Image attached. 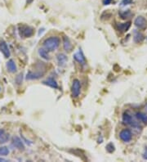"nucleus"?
<instances>
[{"label":"nucleus","instance_id":"nucleus-1","mask_svg":"<svg viewBox=\"0 0 147 162\" xmlns=\"http://www.w3.org/2000/svg\"><path fill=\"white\" fill-rule=\"evenodd\" d=\"M60 39L57 36H52L50 38H48L44 40L43 43V49H46L48 52H53L57 49L60 45Z\"/></svg>","mask_w":147,"mask_h":162},{"label":"nucleus","instance_id":"nucleus-2","mask_svg":"<svg viewBox=\"0 0 147 162\" xmlns=\"http://www.w3.org/2000/svg\"><path fill=\"white\" fill-rule=\"evenodd\" d=\"M19 33L21 37L29 38L34 34V29L28 25H21L19 26Z\"/></svg>","mask_w":147,"mask_h":162},{"label":"nucleus","instance_id":"nucleus-3","mask_svg":"<svg viewBox=\"0 0 147 162\" xmlns=\"http://www.w3.org/2000/svg\"><path fill=\"white\" fill-rule=\"evenodd\" d=\"M80 92H81V83L79 80L75 79L74 80L71 87V93L73 97H78L80 94Z\"/></svg>","mask_w":147,"mask_h":162},{"label":"nucleus","instance_id":"nucleus-4","mask_svg":"<svg viewBox=\"0 0 147 162\" xmlns=\"http://www.w3.org/2000/svg\"><path fill=\"white\" fill-rule=\"evenodd\" d=\"M123 121H124V124H128V125H130V126L133 127V128H141L140 124H139L136 120H133V118H132L130 115H128V113H124V115H123Z\"/></svg>","mask_w":147,"mask_h":162},{"label":"nucleus","instance_id":"nucleus-5","mask_svg":"<svg viewBox=\"0 0 147 162\" xmlns=\"http://www.w3.org/2000/svg\"><path fill=\"white\" fill-rule=\"evenodd\" d=\"M119 138L123 142H124V143H128V142H130L131 140H132V132H131L129 129H127V128L123 129L119 133Z\"/></svg>","mask_w":147,"mask_h":162},{"label":"nucleus","instance_id":"nucleus-6","mask_svg":"<svg viewBox=\"0 0 147 162\" xmlns=\"http://www.w3.org/2000/svg\"><path fill=\"white\" fill-rule=\"evenodd\" d=\"M74 58L76 61H78L79 63L81 64V65H85L86 64V58H85V56H84V53L81 49L76 52L74 54Z\"/></svg>","mask_w":147,"mask_h":162},{"label":"nucleus","instance_id":"nucleus-7","mask_svg":"<svg viewBox=\"0 0 147 162\" xmlns=\"http://www.w3.org/2000/svg\"><path fill=\"white\" fill-rule=\"evenodd\" d=\"M45 71H29V72L26 75V80H38V79L43 77V76L44 75Z\"/></svg>","mask_w":147,"mask_h":162},{"label":"nucleus","instance_id":"nucleus-8","mask_svg":"<svg viewBox=\"0 0 147 162\" xmlns=\"http://www.w3.org/2000/svg\"><path fill=\"white\" fill-rule=\"evenodd\" d=\"M0 51H1V53L3 54L6 58L10 57V50H9V48L8 46V44L7 43L5 42L4 40H0Z\"/></svg>","mask_w":147,"mask_h":162},{"label":"nucleus","instance_id":"nucleus-9","mask_svg":"<svg viewBox=\"0 0 147 162\" xmlns=\"http://www.w3.org/2000/svg\"><path fill=\"white\" fill-rule=\"evenodd\" d=\"M135 25L137 26L139 29H145L147 26V21L145 20V18H144L143 17L140 16V17H137L134 21Z\"/></svg>","mask_w":147,"mask_h":162},{"label":"nucleus","instance_id":"nucleus-10","mask_svg":"<svg viewBox=\"0 0 147 162\" xmlns=\"http://www.w3.org/2000/svg\"><path fill=\"white\" fill-rule=\"evenodd\" d=\"M13 145L16 148L20 150V151H24V150H25V146H24L23 141H22L19 137H17V136L13 137Z\"/></svg>","mask_w":147,"mask_h":162},{"label":"nucleus","instance_id":"nucleus-11","mask_svg":"<svg viewBox=\"0 0 147 162\" xmlns=\"http://www.w3.org/2000/svg\"><path fill=\"white\" fill-rule=\"evenodd\" d=\"M116 27H117L118 30L121 32V33H125L131 27V22L128 21V22H126V23H119L117 24Z\"/></svg>","mask_w":147,"mask_h":162},{"label":"nucleus","instance_id":"nucleus-12","mask_svg":"<svg viewBox=\"0 0 147 162\" xmlns=\"http://www.w3.org/2000/svg\"><path fill=\"white\" fill-rule=\"evenodd\" d=\"M63 47L64 49L66 52H70L72 50L73 45H72L70 40H69V39L68 38L67 36H64L63 37Z\"/></svg>","mask_w":147,"mask_h":162},{"label":"nucleus","instance_id":"nucleus-13","mask_svg":"<svg viewBox=\"0 0 147 162\" xmlns=\"http://www.w3.org/2000/svg\"><path fill=\"white\" fill-rule=\"evenodd\" d=\"M7 68H8V71L11 73H15L17 71V65L15 63V61H13V59L9 60L8 62H7Z\"/></svg>","mask_w":147,"mask_h":162},{"label":"nucleus","instance_id":"nucleus-14","mask_svg":"<svg viewBox=\"0 0 147 162\" xmlns=\"http://www.w3.org/2000/svg\"><path fill=\"white\" fill-rule=\"evenodd\" d=\"M43 84H45V85H48V86L51 87V88H58V84H57V81H56L54 79H52V78L48 79L47 80L43 81Z\"/></svg>","mask_w":147,"mask_h":162},{"label":"nucleus","instance_id":"nucleus-15","mask_svg":"<svg viewBox=\"0 0 147 162\" xmlns=\"http://www.w3.org/2000/svg\"><path fill=\"white\" fill-rule=\"evenodd\" d=\"M57 62H58L59 65H65V63H66V61H67L68 58L65 54H63V53H60V54L57 55Z\"/></svg>","mask_w":147,"mask_h":162},{"label":"nucleus","instance_id":"nucleus-16","mask_svg":"<svg viewBox=\"0 0 147 162\" xmlns=\"http://www.w3.org/2000/svg\"><path fill=\"white\" fill-rule=\"evenodd\" d=\"M136 117L139 121L147 124V115L142 113V112H137V113H136Z\"/></svg>","mask_w":147,"mask_h":162},{"label":"nucleus","instance_id":"nucleus-17","mask_svg":"<svg viewBox=\"0 0 147 162\" xmlns=\"http://www.w3.org/2000/svg\"><path fill=\"white\" fill-rule=\"evenodd\" d=\"M38 54L44 60H49L50 57H49L48 51H47L45 49H38Z\"/></svg>","mask_w":147,"mask_h":162},{"label":"nucleus","instance_id":"nucleus-18","mask_svg":"<svg viewBox=\"0 0 147 162\" xmlns=\"http://www.w3.org/2000/svg\"><path fill=\"white\" fill-rule=\"evenodd\" d=\"M145 39V36L141 34V32H135L134 37H133V40L135 43H141Z\"/></svg>","mask_w":147,"mask_h":162},{"label":"nucleus","instance_id":"nucleus-19","mask_svg":"<svg viewBox=\"0 0 147 162\" xmlns=\"http://www.w3.org/2000/svg\"><path fill=\"white\" fill-rule=\"evenodd\" d=\"M10 152L9 149L7 147H0V156H6Z\"/></svg>","mask_w":147,"mask_h":162},{"label":"nucleus","instance_id":"nucleus-20","mask_svg":"<svg viewBox=\"0 0 147 162\" xmlns=\"http://www.w3.org/2000/svg\"><path fill=\"white\" fill-rule=\"evenodd\" d=\"M114 150H115V147H114V145L112 143H108L107 145H106V151H107L109 153H112V152H114Z\"/></svg>","mask_w":147,"mask_h":162},{"label":"nucleus","instance_id":"nucleus-21","mask_svg":"<svg viewBox=\"0 0 147 162\" xmlns=\"http://www.w3.org/2000/svg\"><path fill=\"white\" fill-rule=\"evenodd\" d=\"M120 16L122 17V19H127V18H129L132 16V13H131L130 11L128 10L124 12V13H120Z\"/></svg>","mask_w":147,"mask_h":162},{"label":"nucleus","instance_id":"nucleus-22","mask_svg":"<svg viewBox=\"0 0 147 162\" xmlns=\"http://www.w3.org/2000/svg\"><path fill=\"white\" fill-rule=\"evenodd\" d=\"M9 139V135L7 134V133H3V134L0 137V143L2 144V143H7V142L8 141Z\"/></svg>","mask_w":147,"mask_h":162},{"label":"nucleus","instance_id":"nucleus-23","mask_svg":"<svg viewBox=\"0 0 147 162\" xmlns=\"http://www.w3.org/2000/svg\"><path fill=\"white\" fill-rule=\"evenodd\" d=\"M22 80H23V76H22V74H19L18 76H17V78H16V83H17L18 85L22 83Z\"/></svg>","mask_w":147,"mask_h":162},{"label":"nucleus","instance_id":"nucleus-24","mask_svg":"<svg viewBox=\"0 0 147 162\" xmlns=\"http://www.w3.org/2000/svg\"><path fill=\"white\" fill-rule=\"evenodd\" d=\"M132 3V0H124L121 4H122L123 6H125V5L130 4V3Z\"/></svg>","mask_w":147,"mask_h":162},{"label":"nucleus","instance_id":"nucleus-25","mask_svg":"<svg viewBox=\"0 0 147 162\" xmlns=\"http://www.w3.org/2000/svg\"><path fill=\"white\" fill-rule=\"evenodd\" d=\"M111 2H112V0H103V4L109 5L111 3Z\"/></svg>","mask_w":147,"mask_h":162},{"label":"nucleus","instance_id":"nucleus-26","mask_svg":"<svg viewBox=\"0 0 147 162\" xmlns=\"http://www.w3.org/2000/svg\"><path fill=\"white\" fill-rule=\"evenodd\" d=\"M143 156V158L145 159V160H147V149L145 150V152L143 153V156Z\"/></svg>","mask_w":147,"mask_h":162},{"label":"nucleus","instance_id":"nucleus-27","mask_svg":"<svg viewBox=\"0 0 147 162\" xmlns=\"http://www.w3.org/2000/svg\"><path fill=\"white\" fill-rule=\"evenodd\" d=\"M33 1H34V0H26V4H31L32 3H33Z\"/></svg>","mask_w":147,"mask_h":162},{"label":"nucleus","instance_id":"nucleus-28","mask_svg":"<svg viewBox=\"0 0 147 162\" xmlns=\"http://www.w3.org/2000/svg\"><path fill=\"white\" fill-rule=\"evenodd\" d=\"M4 133H5V131L3 130V129H0V137H1V136H2Z\"/></svg>","mask_w":147,"mask_h":162},{"label":"nucleus","instance_id":"nucleus-29","mask_svg":"<svg viewBox=\"0 0 147 162\" xmlns=\"http://www.w3.org/2000/svg\"><path fill=\"white\" fill-rule=\"evenodd\" d=\"M0 161H7V160L6 159H4V158L0 157Z\"/></svg>","mask_w":147,"mask_h":162},{"label":"nucleus","instance_id":"nucleus-30","mask_svg":"<svg viewBox=\"0 0 147 162\" xmlns=\"http://www.w3.org/2000/svg\"><path fill=\"white\" fill-rule=\"evenodd\" d=\"M23 139H24V140H25V141H26V139H25V138H23ZM27 144H29V145H30V144H31V143H29V142H27Z\"/></svg>","mask_w":147,"mask_h":162}]
</instances>
